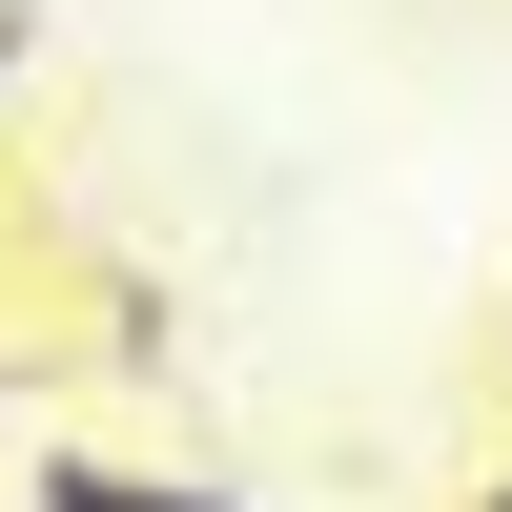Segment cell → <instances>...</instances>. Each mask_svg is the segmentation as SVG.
I'll use <instances>...</instances> for the list:
<instances>
[{
  "instance_id": "6da1fadb",
  "label": "cell",
  "mask_w": 512,
  "mask_h": 512,
  "mask_svg": "<svg viewBox=\"0 0 512 512\" xmlns=\"http://www.w3.org/2000/svg\"><path fill=\"white\" fill-rule=\"evenodd\" d=\"M21 512H246L205 472H123V451H21Z\"/></svg>"
},
{
  "instance_id": "7a4b0ae2",
  "label": "cell",
  "mask_w": 512,
  "mask_h": 512,
  "mask_svg": "<svg viewBox=\"0 0 512 512\" xmlns=\"http://www.w3.org/2000/svg\"><path fill=\"white\" fill-rule=\"evenodd\" d=\"M21 82H41V0H0V103H21Z\"/></svg>"
},
{
  "instance_id": "3957f363",
  "label": "cell",
  "mask_w": 512,
  "mask_h": 512,
  "mask_svg": "<svg viewBox=\"0 0 512 512\" xmlns=\"http://www.w3.org/2000/svg\"><path fill=\"white\" fill-rule=\"evenodd\" d=\"M451 512H512V451H492V472H472V492H451Z\"/></svg>"
},
{
  "instance_id": "277c9868",
  "label": "cell",
  "mask_w": 512,
  "mask_h": 512,
  "mask_svg": "<svg viewBox=\"0 0 512 512\" xmlns=\"http://www.w3.org/2000/svg\"><path fill=\"white\" fill-rule=\"evenodd\" d=\"M492 390H512V308H492Z\"/></svg>"
}]
</instances>
